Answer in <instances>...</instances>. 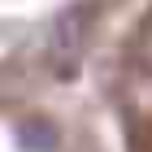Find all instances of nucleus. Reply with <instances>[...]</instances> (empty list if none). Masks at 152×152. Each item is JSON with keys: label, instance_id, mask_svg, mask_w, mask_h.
<instances>
[{"label": "nucleus", "instance_id": "obj_1", "mask_svg": "<svg viewBox=\"0 0 152 152\" xmlns=\"http://www.w3.org/2000/svg\"><path fill=\"white\" fill-rule=\"evenodd\" d=\"M18 143H22V152H57L61 135L48 117H22L18 122Z\"/></svg>", "mask_w": 152, "mask_h": 152}, {"label": "nucleus", "instance_id": "obj_2", "mask_svg": "<svg viewBox=\"0 0 152 152\" xmlns=\"http://www.w3.org/2000/svg\"><path fill=\"white\" fill-rule=\"evenodd\" d=\"M83 35H87V22L83 13H65L52 31V57L57 61H74V52L83 48Z\"/></svg>", "mask_w": 152, "mask_h": 152}]
</instances>
